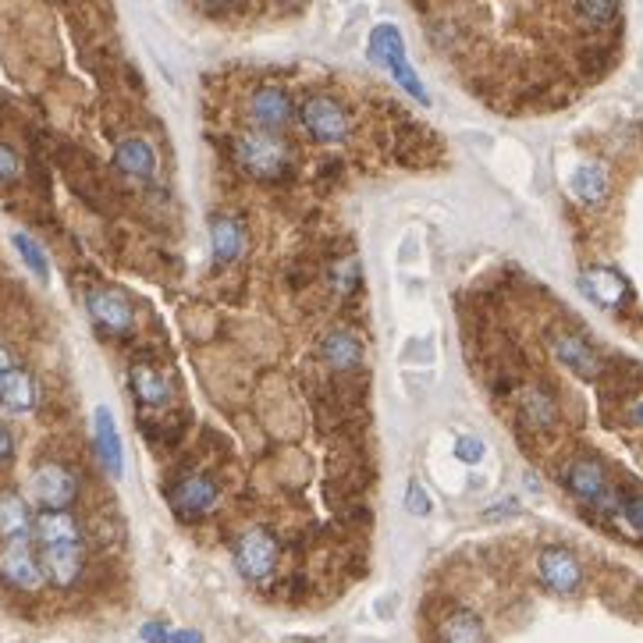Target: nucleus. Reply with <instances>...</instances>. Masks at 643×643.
Returning <instances> with one entry per match:
<instances>
[{
	"label": "nucleus",
	"instance_id": "obj_1",
	"mask_svg": "<svg viewBox=\"0 0 643 643\" xmlns=\"http://www.w3.org/2000/svg\"><path fill=\"white\" fill-rule=\"evenodd\" d=\"M235 160L246 175L260 178V182H278L292 171L288 146L278 139V132H267V128H246L235 139Z\"/></svg>",
	"mask_w": 643,
	"mask_h": 643
},
{
	"label": "nucleus",
	"instance_id": "obj_2",
	"mask_svg": "<svg viewBox=\"0 0 643 643\" xmlns=\"http://www.w3.org/2000/svg\"><path fill=\"white\" fill-rule=\"evenodd\" d=\"M0 583H8L11 590H22V594H36L47 583L32 537L0 540Z\"/></svg>",
	"mask_w": 643,
	"mask_h": 643
},
{
	"label": "nucleus",
	"instance_id": "obj_3",
	"mask_svg": "<svg viewBox=\"0 0 643 643\" xmlns=\"http://www.w3.org/2000/svg\"><path fill=\"white\" fill-rule=\"evenodd\" d=\"M278 562H281V544L278 537L263 526H253L239 537L235 544V565L246 580L253 583H267L274 572H278Z\"/></svg>",
	"mask_w": 643,
	"mask_h": 643
},
{
	"label": "nucleus",
	"instance_id": "obj_4",
	"mask_svg": "<svg viewBox=\"0 0 643 643\" xmlns=\"http://www.w3.org/2000/svg\"><path fill=\"white\" fill-rule=\"evenodd\" d=\"M29 491L40 509H72L79 498V477L61 462H43L29 480Z\"/></svg>",
	"mask_w": 643,
	"mask_h": 643
},
{
	"label": "nucleus",
	"instance_id": "obj_5",
	"mask_svg": "<svg viewBox=\"0 0 643 643\" xmlns=\"http://www.w3.org/2000/svg\"><path fill=\"white\" fill-rule=\"evenodd\" d=\"M302 128L317 139V143H342L349 135V114L345 107L334 100V96H310L306 104L299 107Z\"/></svg>",
	"mask_w": 643,
	"mask_h": 643
},
{
	"label": "nucleus",
	"instance_id": "obj_6",
	"mask_svg": "<svg viewBox=\"0 0 643 643\" xmlns=\"http://www.w3.org/2000/svg\"><path fill=\"white\" fill-rule=\"evenodd\" d=\"M40 565L47 583H54L57 590H72L82 580V569H86V544L75 540V544H47L40 548Z\"/></svg>",
	"mask_w": 643,
	"mask_h": 643
},
{
	"label": "nucleus",
	"instance_id": "obj_7",
	"mask_svg": "<svg viewBox=\"0 0 643 643\" xmlns=\"http://www.w3.org/2000/svg\"><path fill=\"white\" fill-rule=\"evenodd\" d=\"M221 501V487L210 477H185L182 484L171 494V505H175V516L185 523H196V519L210 516Z\"/></svg>",
	"mask_w": 643,
	"mask_h": 643
},
{
	"label": "nucleus",
	"instance_id": "obj_8",
	"mask_svg": "<svg viewBox=\"0 0 643 643\" xmlns=\"http://www.w3.org/2000/svg\"><path fill=\"white\" fill-rule=\"evenodd\" d=\"M537 572L544 587L555 590V594H576L583 583V569L576 562V555L565 548H544L537 558Z\"/></svg>",
	"mask_w": 643,
	"mask_h": 643
},
{
	"label": "nucleus",
	"instance_id": "obj_9",
	"mask_svg": "<svg viewBox=\"0 0 643 643\" xmlns=\"http://www.w3.org/2000/svg\"><path fill=\"white\" fill-rule=\"evenodd\" d=\"M93 448L100 466L107 469V477L118 480L121 469H125V452H121V437H118V423L107 405H96L93 413Z\"/></svg>",
	"mask_w": 643,
	"mask_h": 643
},
{
	"label": "nucleus",
	"instance_id": "obj_10",
	"mask_svg": "<svg viewBox=\"0 0 643 643\" xmlns=\"http://www.w3.org/2000/svg\"><path fill=\"white\" fill-rule=\"evenodd\" d=\"M86 306H89V317L111 334H125L135 320L132 302L121 292H114V288H96V292H89Z\"/></svg>",
	"mask_w": 643,
	"mask_h": 643
},
{
	"label": "nucleus",
	"instance_id": "obj_11",
	"mask_svg": "<svg viewBox=\"0 0 643 643\" xmlns=\"http://www.w3.org/2000/svg\"><path fill=\"white\" fill-rule=\"evenodd\" d=\"M82 540V526L72 516V509H40L32 516V544L47 548V544H75Z\"/></svg>",
	"mask_w": 643,
	"mask_h": 643
},
{
	"label": "nucleus",
	"instance_id": "obj_12",
	"mask_svg": "<svg viewBox=\"0 0 643 643\" xmlns=\"http://www.w3.org/2000/svg\"><path fill=\"white\" fill-rule=\"evenodd\" d=\"M249 118L256 121V128L281 132V128L292 121V100H288L285 89L263 86V89H256L253 100H249Z\"/></svg>",
	"mask_w": 643,
	"mask_h": 643
},
{
	"label": "nucleus",
	"instance_id": "obj_13",
	"mask_svg": "<svg viewBox=\"0 0 643 643\" xmlns=\"http://www.w3.org/2000/svg\"><path fill=\"white\" fill-rule=\"evenodd\" d=\"M565 487H569L580 501H587V505H608V501H612V494H608V477H604L601 462H594V459L572 462L569 473H565Z\"/></svg>",
	"mask_w": 643,
	"mask_h": 643
},
{
	"label": "nucleus",
	"instance_id": "obj_14",
	"mask_svg": "<svg viewBox=\"0 0 643 643\" xmlns=\"http://www.w3.org/2000/svg\"><path fill=\"white\" fill-rule=\"evenodd\" d=\"M580 288L597 306H619L629 299V281L612 267H587L580 274Z\"/></svg>",
	"mask_w": 643,
	"mask_h": 643
},
{
	"label": "nucleus",
	"instance_id": "obj_15",
	"mask_svg": "<svg viewBox=\"0 0 643 643\" xmlns=\"http://www.w3.org/2000/svg\"><path fill=\"white\" fill-rule=\"evenodd\" d=\"M114 164H118V171H125V175L132 178L157 175V153H153V146L146 143V139H139V135L121 139L118 150H114Z\"/></svg>",
	"mask_w": 643,
	"mask_h": 643
},
{
	"label": "nucleus",
	"instance_id": "obj_16",
	"mask_svg": "<svg viewBox=\"0 0 643 643\" xmlns=\"http://www.w3.org/2000/svg\"><path fill=\"white\" fill-rule=\"evenodd\" d=\"M210 253L217 263H231L246 253V228L231 217H214L210 221Z\"/></svg>",
	"mask_w": 643,
	"mask_h": 643
},
{
	"label": "nucleus",
	"instance_id": "obj_17",
	"mask_svg": "<svg viewBox=\"0 0 643 643\" xmlns=\"http://www.w3.org/2000/svg\"><path fill=\"white\" fill-rule=\"evenodd\" d=\"M0 405L8 409V413H32V405H36V384L25 370H4L0 374Z\"/></svg>",
	"mask_w": 643,
	"mask_h": 643
},
{
	"label": "nucleus",
	"instance_id": "obj_18",
	"mask_svg": "<svg viewBox=\"0 0 643 643\" xmlns=\"http://www.w3.org/2000/svg\"><path fill=\"white\" fill-rule=\"evenodd\" d=\"M128 384H132V395L139 405H150V409H157V405H164L167 398H171V384H167V377L160 374V370H153V366H132L128 370Z\"/></svg>",
	"mask_w": 643,
	"mask_h": 643
},
{
	"label": "nucleus",
	"instance_id": "obj_19",
	"mask_svg": "<svg viewBox=\"0 0 643 643\" xmlns=\"http://www.w3.org/2000/svg\"><path fill=\"white\" fill-rule=\"evenodd\" d=\"M32 537V512L29 501L15 491H0V540Z\"/></svg>",
	"mask_w": 643,
	"mask_h": 643
},
{
	"label": "nucleus",
	"instance_id": "obj_20",
	"mask_svg": "<svg viewBox=\"0 0 643 643\" xmlns=\"http://www.w3.org/2000/svg\"><path fill=\"white\" fill-rule=\"evenodd\" d=\"M555 356L569 366L572 374H580V377H597V370H601V363H597V352L590 349L583 338H576V334H558V338H555Z\"/></svg>",
	"mask_w": 643,
	"mask_h": 643
},
{
	"label": "nucleus",
	"instance_id": "obj_21",
	"mask_svg": "<svg viewBox=\"0 0 643 643\" xmlns=\"http://www.w3.org/2000/svg\"><path fill=\"white\" fill-rule=\"evenodd\" d=\"M572 196L587 203V207H601L604 196H608V175H604L601 164H580L572 171Z\"/></svg>",
	"mask_w": 643,
	"mask_h": 643
},
{
	"label": "nucleus",
	"instance_id": "obj_22",
	"mask_svg": "<svg viewBox=\"0 0 643 643\" xmlns=\"http://www.w3.org/2000/svg\"><path fill=\"white\" fill-rule=\"evenodd\" d=\"M320 352H324V359L334 370H352V366L363 363V342L349 331H331L324 345H320Z\"/></svg>",
	"mask_w": 643,
	"mask_h": 643
},
{
	"label": "nucleus",
	"instance_id": "obj_23",
	"mask_svg": "<svg viewBox=\"0 0 643 643\" xmlns=\"http://www.w3.org/2000/svg\"><path fill=\"white\" fill-rule=\"evenodd\" d=\"M366 57H370L377 68H384V72H388L391 64L405 57L402 32H398L395 25H377V29L370 32V47H366Z\"/></svg>",
	"mask_w": 643,
	"mask_h": 643
},
{
	"label": "nucleus",
	"instance_id": "obj_24",
	"mask_svg": "<svg viewBox=\"0 0 643 643\" xmlns=\"http://www.w3.org/2000/svg\"><path fill=\"white\" fill-rule=\"evenodd\" d=\"M441 643H487L484 622L466 608H459L441 622Z\"/></svg>",
	"mask_w": 643,
	"mask_h": 643
},
{
	"label": "nucleus",
	"instance_id": "obj_25",
	"mask_svg": "<svg viewBox=\"0 0 643 643\" xmlns=\"http://www.w3.org/2000/svg\"><path fill=\"white\" fill-rule=\"evenodd\" d=\"M11 242H15V249H18V256L25 260V267H29L40 281H47V278H50L47 253H43V249L36 246V242H32L29 235H25V231H15V235H11Z\"/></svg>",
	"mask_w": 643,
	"mask_h": 643
},
{
	"label": "nucleus",
	"instance_id": "obj_26",
	"mask_svg": "<svg viewBox=\"0 0 643 643\" xmlns=\"http://www.w3.org/2000/svg\"><path fill=\"white\" fill-rule=\"evenodd\" d=\"M523 413L533 427H551V423H555V405H551V398L537 388L523 395Z\"/></svg>",
	"mask_w": 643,
	"mask_h": 643
},
{
	"label": "nucleus",
	"instance_id": "obj_27",
	"mask_svg": "<svg viewBox=\"0 0 643 643\" xmlns=\"http://www.w3.org/2000/svg\"><path fill=\"white\" fill-rule=\"evenodd\" d=\"M576 11L587 25H608L619 15V0H576Z\"/></svg>",
	"mask_w": 643,
	"mask_h": 643
},
{
	"label": "nucleus",
	"instance_id": "obj_28",
	"mask_svg": "<svg viewBox=\"0 0 643 643\" xmlns=\"http://www.w3.org/2000/svg\"><path fill=\"white\" fill-rule=\"evenodd\" d=\"M331 285L338 295H352V288L359 285V260H342L334 263L331 270Z\"/></svg>",
	"mask_w": 643,
	"mask_h": 643
},
{
	"label": "nucleus",
	"instance_id": "obj_29",
	"mask_svg": "<svg viewBox=\"0 0 643 643\" xmlns=\"http://www.w3.org/2000/svg\"><path fill=\"white\" fill-rule=\"evenodd\" d=\"M484 455H487V448H484V441H480V437H473V434L455 437V459H459V462H466V466H477Z\"/></svg>",
	"mask_w": 643,
	"mask_h": 643
},
{
	"label": "nucleus",
	"instance_id": "obj_30",
	"mask_svg": "<svg viewBox=\"0 0 643 643\" xmlns=\"http://www.w3.org/2000/svg\"><path fill=\"white\" fill-rule=\"evenodd\" d=\"M405 509L413 512V516H430V498H427V491H423V484L420 480H413L409 484V491H405Z\"/></svg>",
	"mask_w": 643,
	"mask_h": 643
},
{
	"label": "nucleus",
	"instance_id": "obj_31",
	"mask_svg": "<svg viewBox=\"0 0 643 643\" xmlns=\"http://www.w3.org/2000/svg\"><path fill=\"white\" fill-rule=\"evenodd\" d=\"M18 171H22V160H18V153L11 150L8 143H0V185L15 182Z\"/></svg>",
	"mask_w": 643,
	"mask_h": 643
},
{
	"label": "nucleus",
	"instance_id": "obj_32",
	"mask_svg": "<svg viewBox=\"0 0 643 643\" xmlns=\"http://www.w3.org/2000/svg\"><path fill=\"white\" fill-rule=\"evenodd\" d=\"M139 636H143V643H171V626H167L164 619H150L143 622Z\"/></svg>",
	"mask_w": 643,
	"mask_h": 643
},
{
	"label": "nucleus",
	"instance_id": "obj_33",
	"mask_svg": "<svg viewBox=\"0 0 643 643\" xmlns=\"http://www.w3.org/2000/svg\"><path fill=\"white\" fill-rule=\"evenodd\" d=\"M622 516H626V523L633 526L636 533H643V498H629L626 505H622Z\"/></svg>",
	"mask_w": 643,
	"mask_h": 643
},
{
	"label": "nucleus",
	"instance_id": "obj_34",
	"mask_svg": "<svg viewBox=\"0 0 643 643\" xmlns=\"http://www.w3.org/2000/svg\"><path fill=\"white\" fill-rule=\"evenodd\" d=\"M11 455H15V437H11V430L0 423V462H8Z\"/></svg>",
	"mask_w": 643,
	"mask_h": 643
},
{
	"label": "nucleus",
	"instance_id": "obj_35",
	"mask_svg": "<svg viewBox=\"0 0 643 643\" xmlns=\"http://www.w3.org/2000/svg\"><path fill=\"white\" fill-rule=\"evenodd\" d=\"M171 643H203L196 629H171Z\"/></svg>",
	"mask_w": 643,
	"mask_h": 643
},
{
	"label": "nucleus",
	"instance_id": "obj_36",
	"mask_svg": "<svg viewBox=\"0 0 643 643\" xmlns=\"http://www.w3.org/2000/svg\"><path fill=\"white\" fill-rule=\"evenodd\" d=\"M242 0H203V8H210V11H231V8H239Z\"/></svg>",
	"mask_w": 643,
	"mask_h": 643
},
{
	"label": "nucleus",
	"instance_id": "obj_37",
	"mask_svg": "<svg viewBox=\"0 0 643 643\" xmlns=\"http://www.w3.org/2000/svg\"><path fill=\"white\" fill-rule=\"evenodd\" d=\"M505 512H519V505H516V501H505V505H498V509H487L484 516L487 519H501Z\"/></svg>",
	"mask_w": 643,
	"mask_h": 643
},
{
	"label": "nucleus",
	"instance_id": "obj_38",
	"mask_svg": "<svg viewBox=\"0 0 643 643\" xmlns=\"http://www.w3.org/2000/svg\"><path fill=\"white\" fill-rule=\"evenodd\" d=\"M4 370H11V356L4 352V345H0V374H4Z\"/></svg>",
	"mask_w": 643,
	"mask_h": 643
},
{
	"label": "nucleus",
	"instance_id": "obj_39",
	"mask_svg": "<svg viewBox=\"0 0 643 643\" xmlns=\"http://www.w3.org/2000/svg\"><path fill=\"white\" fill-rule=\"evenodd\" d=\"M633 416H636V420H640V423H643V402H640V405H636V409H633Z\"/></svg>",
	"mask_w": 643,
	"mask_h": 643
}]
</instances>
